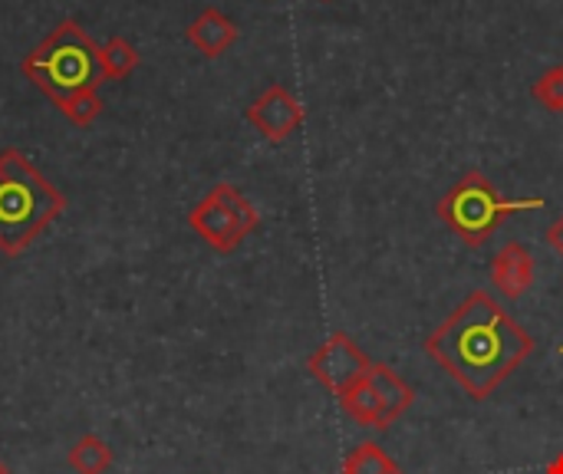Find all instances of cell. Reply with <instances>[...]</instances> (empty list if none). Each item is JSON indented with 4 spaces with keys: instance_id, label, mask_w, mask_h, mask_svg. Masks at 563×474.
Here are the masks:
<instances>
[{
    "instance_id": "obj_1",
    "label": "cell",
    "mask_w": 563,
    "mask_h": 474,
    "mask_svg": "<svg viewBox=\"0 0 563 474\" xmlns=\"http://www.w3.org/2000/svg\"><path fill=\"white\" fill-rule=\"evenodd\" d=\"M426 356L435 360L475 403L492 399L505 379L534 353L531 333L488 294H468L429 337Z\"/></svg>"
},
{
    "instance_id": "obj_2",
    "label": "cell",
    "mask_w": 563,
    "mask_h": 474,
    "mask_svg": "<svg viewBox=\"0 0 563 474\" xmlns=\"http://www.w3.org/2000/svg\"><path fill=\"white\" fill-rule=\"evenodd\" d=\"M66 198L49 178L20 152H0V251L7 257L23 254L59 214Z\"/></svg>"
},
{
    "instance_id": "obj_3",
    "label": "cell",
    "mask_w": 563,
    "mask_h": 474,
    "mask_svg": "<svg viewBox=\"0 0 563 474\" xmlns=\"http://www.w3.org/2000/svg\"><path fill=\"white\" fill-rule=\"evenodd\" d=\"M23 76L53 106H66L79 92H92L106 73L99 63V46L76 20H63L43 43L23 56Z\"/></svg>"
},
{
    "instance_id": "obj_4",
    "label": "cell",
    "mask_w": 563,
    "mask_h": 474,
    "mask_svg": "<svg viewBox=\"0 0 563 474\" xmlns=\"http://www.w3.org/2000/svg\"><path fill=\"white\" fill-rule=\"evenodd\" d=\"M544 208V198H505L485 172H465L439 201V221L465 244L482 247L511 214Z\"/></svg>"
},
{
    "instance_id": "obj_5",
    "label": "cell",
    "mask_w": 563,
    "mask_h": 474,
    "mask_svg": "<svg viewBox=\"0 0 563 474\" xmlns=\"http://www.w3.org/2000/svg\"><path fill=\"white\" fill-rule=\"evenodd\" d=\"M188 224L211 251L231 254L247 234L257 231L261 214L231 181H221L188 211Z\"/></svg>"
},
{
    "instance_id": "obj_6",
    "label": "cell",
    "mask_w": 563,
    "mask_h": 474,
    "mask_svg": "<svg viewBox=\"0 0 563 474\" xmlns=\"http://www.w3.org/2000/svg\"><path fill=\"white\" fill-rule=\"evenodd\" d=\"M369 366H373V360H369V356L363 353V346H360L350 333H343V330L330 333V337L313 350V356L307 360L310 376H313L323 389H330L336 399H340L343 393H350L356 383H363V379L369 376Z\"/></svg>"
},
{
    "instance_id": "obj_7",
    "label": "cell",
    "mask_w": 563,
    "mask_h": 474,
    "mask_svg": "<svg viewBox=\"0 0 563 474\" xmlns=\"http://www.w3.org/2000/svg\"><path fill=\"white\" fill-rule=\"evenodd\" d=\"M303 119H307V112H303V106H300V99L287 89V86H280V82H274V86H267L251 106H247V122L267 139V142H287L300 125H303Z\"/></svg>"
},
{
    "instance_id": "obj_8",
    "label": "cell",
    "mask_w": 563,
    "mask_h": 474,
    "mask_svg": "<svg viewBox=\"0 0 563 474\" xmlns=\"http://www.w3.org/2000/svg\"><path fill=\"white\" fill-rule=\"evenodd\" d=\"M492 284L505 300H521L534 287V257L521 241H505L492 257Z\"/></svg>"
},
{
    "instance_id": "obj_9",
    "label": "cell",
    "mask_w": 563,
    "mask_h": 474,
    "mask_svg": "<svg viewBox=\"0 0 563 474\" xmlns=\"http://www.w3.org/2000/svg\"><path fill=\"white\" fill-rule=\"evenodd\" d=\"M379 396V432H389L412 406H416V389L386 363H373L366 376Z\"/></svg>"
},
{
    "instance_id": "obj_10",
    "label": "cell",
    "mask_w": 563,
    "mask_h": 474,
    "mask_svg": "<svg viewBox=\"0 0 563 474\" xmlns=\"http://www.w3.org/2000/svg\"><path fill=\"white\" fill-rule=\"evenodd\" d=\"M185 36H188V43H191L198 53H205V56L214 59V56H221V53H228V49L234 46L238 26H234L231 16H224L221 10L208 7V10H201V13L188 23Z\"/></svg>"
},
{
    "instance_id": "obj_11",
    "label": "cell",
    "mask_w": 563,
    "mask_h": 474,
    "mask_svg": "<svg viewBox=\"0 0 563 474\" xmlns=\"http://www.w3.org/2000/svg\"><path fill=\"white\" fill-rule=\"evenodd\" d=\"M112 462H115L112 445L102 436H92V432L79 436L73 442L69 455H66V465L76 474H106L112 469Z\"/></svg>"
},
{
    "instance_id": "obj_12",
    "label": "cell",
    "mask_w": 563,
    "mask_h": 474,
    "mask_svg": "<svg viewBox=\"0 0 563 474\" xmlns=\"http://www.w3.org/2000/svg\"><path fill=\"white\" fill-rule=\"evenodd\" d=\"M340 406H343V412H346L356 426L376 429V432H379V396H376V389H373L369 379H363V383H356L350 393H343V396H340Z\"/></svg>"
},
{
    "instance_id": "obj_13",
    "label": "cell",
    "mask_w": 563,
    "mask_h": 474,
    "mask_svg": "<svg viewBox=\"0 0 563 474\" xmlns=\"http://www.w3.org/2000/svg\"><path fill=\"white\" fill-rule=\"evenodd\" d=\"M139 59H142L139 49L122 36H112L99 46V63H102L106 79H125L129 73H135Z\"/></svg>"
},
{
    "instance_id": "obj_14",
    "label": "cell",
    "mask_w": 563,
    "mask_h": 474,
    "mask_svg": "<svg viewBox=\"0 0 563 474\" xmlns=\"http://www.w3.org/2000/svg\"><path fill=\"white\" fill-rule=\"evenodd\" d=\"M343 474H402L399 465L386 455V449H379V442H360L346 462H343Z\"/></svg>"
},
{
    "instance_id": "obj_15",
    "label": "cell",
    "mask_w": 563,
    "mask_h": 474,
    "mask_svg": "<svg viewBox=\"0 0 563 474\" xmlns=\"http://www.w3.org/2000/svg\"><path fill=\"white\" fill-rule=\"evenodd\" d=\"M531 92H534V99H538L544 109L563 112V63L561 66H551V69L531 86Z\"/></svg>"
},
{
    "instance_id": "obj_16",
    "label": "cell",
    "mask_w": 563,
    "mask_h": 474,
    "mask_svg": "<svg viewBox=\"0 0 563 474\" xmlns=\"http://www.w3.org/2000/svg\"><path fill=\"white\" fill-rule=\"evenodd\" d=\"M59 112H63L73 125H92L96 115L102 112V99H99L96 89H92V92H79V96H73L66 106H59Z\"/></svg>"
},
{
    "instance_id": "obj_17",
    "label": "cell",
    "mask_w": 563,
    "mask_h": 474,
    "mask_svg": "<svg viewBox=\"0 0 563 474\" xmlns=\"http://www.w3.org/2000/svg\"><path fill=\"white\" fill-rule=\"evenodd\" d=\"M548 244H551V247H554V251L563 257V214L554 221V224H551V228H548Z\"/></svg>"
},
{
    "instance_id": "obj_18",
    "label": "cell",
    "mask_w": 563,
    "mask_h": 474,
    "mask_svg": "<svg viewBox=\"0 0 563 474\" xmlns=\"http://www.w3.org/2000/svg\"><path fill=\"white\" fill-rule=\"evenodd\" d=\"M548 474H563V455H558V459L551 462V469H548Z\"/></svg>"
},
{
    "instance_id": "obj_19",
    "label": "cell",
    "mask_w": 563,
    "mask_h": 474,
    "mask_svg": "<svg viewBox=\"0 0 563 474\" xmlns=\"http://www.w3.org/2000/svg\"><path fill=\"white\" fill-rule=\"evenodd\" d=\"M0 474H10V469H7V465H3V462H0Z\"/></svg>"
},
{
    "instance_id": "obj_20",
    "label": "cell",
    "mask_w": 563,
    "mask_h": 474,
    "mask_svg": "<svg viewBox=\"0 0 563 474\" xmlns=\"http://www.w3.org/2000/svg\"><path fill=\"white\" fill-rule=\"evenodd\" d=\"M561 353H563V346H561Z\"/></svg>"
}]
</instances>
